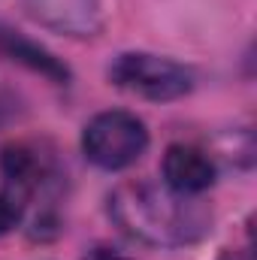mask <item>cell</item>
I'll use <instances>...</instances> for the list:
<instances>
[{"label":"cell","mask_w":257,"mask_h":260,"mask_svg":"<svg viewBox=\"0 0 257 260\" xmlns=\"http://www.w3.org/2000/svg\"><path fill=\"white\" fill-rule=\"evenodd\" d=\"M109 215L127 236L148 245H185L209 227V215L200 203L151 182L121 185L109 197Z\"/></svg>","instance_id":"6da1fadb"},{"label":"cell","mask_w":257,"mask_h":260,"mask_svg":"<svg viewBox=\"0 0 257 260\" xmlns=\"http://www.w3.org/2000/svg\"><path fill=\"white\" fill-rule=\"evenodd\" d=\"M148 145V130L145 124L121 109L100 112L97 118L88 121L82 133V151L91 164L103 170H124L142 157Z\"/></svg>","instance_id":"7a4b0ae2"},{"label":"cell","mask_w":257,"mask_h":260,"mask_svg":"<svg viewBox=\"0 0 257 260\" xmlns=\"http://www.w3.org/2000/svg\"><path fill=\"white\" fill-rule=\"evenodd\" d=\"M109 79L118 88L133 91L139 97H148V100L185 97L194 85L191 70H185L170 58H157V55H145V52L118 55L109 67Z\"/></svg>","instance_id":"3957f363"},{"label":"cell","mask_w":257,"mask_h":260,"mask_svg":"<svg viewBox=\"0 0 257 260\" xmlns=\"http://www.w3.org/2000/svg\"><path fill=\"white\" fill-rule=\"evenodd\" d=\"M30 15L70 37H94L100 30V0H24Z\"/></svg>","instance_id":"277c9868"},{"label":"cell","mask_w":257,"mask_h":260,"mask_svg":"<svg viewBox=\"0 0 257 260\" xmlns=\"http://www.w3.org/2000/svg\"><path fill=\"white\" fill-rule=\"evenodd\" d=\"M164 179L176 194H203L215 182V164L197 145H170L164 154Z\"/></svg>","instance_id":"5b68a950"},{"label":"cell","mask_w":257,"mask_h":260,"mask_svg":"<svg viewBox=\"0 0 257 260\" xmlns=\"http://www.w3.org/2000/svg\"><path fill=\"white\" fill-rule=\"evenodd\" d=\"M0 49H3L12 61H21V64L34 67V70H40L43 76H52L55 82H64L67 79V67L58 64L46 49H40V46H34V43H27V40H21V37L9 34V30H0Z\"/></svg>","instance_id":"8992f818"},{"label":"cell","mask_w":257,"mask_h":260,"mask_svg":"<svg viewBox=\"0 0 257 260\" xmlns=\"http://www.w3.org/2000/svg\"><path fill=\"white\" fill-rule=\"evenodd\" d=\"M0 167L6 173V179L21 191H30V188L40 185L43 164H40V154L27 145H6L3 157H0Z\"/></svg>","instance_id":"52a82bcc"},{"label":"cell","mask_w":257,"mask_h":260,"mask_svg":"<svg viewBox=\"0 0 257 260\" xmlns=\"http://www.w3.org/2000/svg\"><path fill=\"white\" fill-rule=\"evenodd\" d=\"M18 215H21V209H18L15 197L0 194V236H3V233H9V230L18 224Z\"/></svg>","instance_id":"ba28073f"},{"label":"cell","mask_w":257,"mask_h":260,"mask_svg":"<svg viewBox=\"0 0 257 260\" xmlns=\"http://www.w3.org/2000/svg\"><path fill=\"white\" fill-rule=\"evenodd\" d=\"M218 260H254L251 248H224Z\"/></svg>","instance_id":"9c48e42d"},{"label":"cell","mask_w":257,"mask_h":260,"mask_svg":"<svg viewBox=\"0 0 257 260\" xmlns=\"http://www.w3.org/2000/svg\"><path fill=\"white\" fill-rule=\"evenodd\" d=\"M91 260H130V257H121V254H115V251H109V248H100V251H94Z\"/></svg>","instance_id":"30bf717a"}]
</instances>
